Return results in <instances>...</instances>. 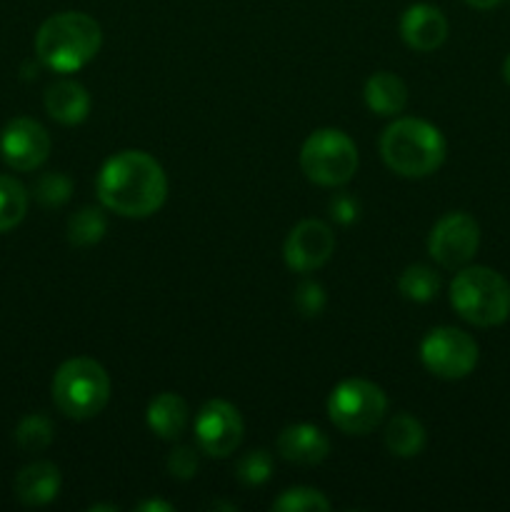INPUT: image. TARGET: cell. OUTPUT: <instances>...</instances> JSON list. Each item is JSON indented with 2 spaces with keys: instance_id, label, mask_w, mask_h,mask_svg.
Returning a JSON list of instances; mask_svg holds the SVG:
<instances>
[{
  "instance_id": "1",
  "label": "cell",
  "mask_w": 510,
  "mask_h": 512,
  "mask_svg": "<svg viewBox=\"0 0 510 512\" xmlns=\"http://www.w3.org/2000/svg\"><path fill=\"white\" fill-rule=\"evenodd\" d=\"M95 190L105 210L123 218H148L163 208L168 198V178L153 155L143 150H123L105 160Z\"/></svg>"
},
{
  "instance_id": "2",
  "label": "cell",
  "mask_w": 510,
  "mask_h": 512,
  "mask_svg": "<svg viewBox=\"0 0 510 512\" xmlns=\"http://www.w3.org/2000/svg\"><path fill=\"white\" fill-rule=\"evenodd\" d=\"M103 30L95 18L78 10L55 13L35 35V53L45 68L55 73H75L98 55Z\"/></svg>"
},
{
  "instance_id": "3",
  "label": "cell",
  "mask_w": 510,
  "mask_h": 512,
  "mask_svg": "<svg viewBox=\"0 0 510 512\" xmlns=\"http://www.w3.org/2000/svg\"><path fill=\"white\" fill-rule=\"evenodd\" d=\"M445 153L443 133L420 118H398L380 138L385 165L403 178H428L443 165Z\"/></svg>"
},
{
  "instance_id": "4",
  "label": "cell",
  "mask_w": 510,
  "mask_h": 512,
  "mask_svg": "<svg viewBox=\"0 0 510 512\" xmlns=\"http://www.w3.org/2000/svg\"><path fill=\"white\" fill-rule=\"evenodd\" d=\"M450 303L465 323L493 328L510 318V283L485 265L460 268L450 283Z\"/></svg>"
},
{
  "instance_id": "5",
  "label": "cell",
  "mask_w": 510,
  "mask_h": 512,
  "mask_svg": "<svg viewBox=\"0 0 510 512\" xmlns=\"http://www.w3.org/2000/svg\"><path fill=\"white\" fill-rule=\"evenodd\" d=\"M53 403L65 418L88 420L110 400V375L93 358H70L53 375Z\"/></svg>"
},
{
  "instance_id": "6",
  "label": "cell",
  "mask_w": 510,
  "mask_h": 512,
  "mask_svg": "<svg viewBox=\"0 0 510 512\" xmlns=\"http://www.w3.org/2000/svg\"><path fill=\"white\" fill-rule=\"evenodd\" d=\"M300 168L313 183L338 188L358 173V148L343 130L320 128L300 148Z\"/></svg>"
},
{
  "instance_id": "7",
  "label": "cell",
  "mask_w": 510,
  "mask_h": 512,
  "mask_svg": "<svg viewBox=\"0 0 510 512\" xmlns=\"http://www.w3.org/2000/svg\"><path fill=\"white\" fill-rule=\"evenodd\" d=\"M388 398L383 388L370 380L350 378L333 388L328 398V418L338 430L348 435L373 433L385 418Z\"/></svg>"
},
{
  "instance_id": "8",
  "label": "cell",
  "mask_w": 510,
  "mask_h": 512,
  "mask_svg": "<svg viewBox=\"0 0 510 512\" xmlns=\"http://www.w3.org/2000/svg\"><path fill=\"white\" fill-rule=\"evenodd\" d=\"M420 360L443 380L468 378L478 365V343L460 328H435L420 343Z\"/></svg>"
},
{
  "instance_id": "9",
  "label": "cell",
  "mask_w": 510,
  "mask_h": 512,
  "mask_svg": "<svg viewBox=\"0 0 510 512\" xmlns=\"http://www.w3.org/2000/svg\"><path fill=\"white\" fill-rule=\"evenodd\" d=\"M480 248V225L468 213H448L433 225L428 250L438 265L460 270L475 258Z\"/></svg>"
},
{
  "instance_id": "10",
  "label": "cell",
  "mask_w": 510,
  "mask_h": 512,
  "mask_svg": "<svg viewBox=\"0 0 510 512\" xmlns=\"http://www.w3.org/2000/svg\"><path fill=\"white\" fill-rule=\"evenodd\" d=\"M198 448L210 458H228L243 440V418L238 408L225 400H210L195 418Z\"/></svg>"
},
{
  "instance_id": "11",
  "label": "cell",
  "mask_w": 510,
  "mask_h": 512,
  "mask_svg": "<svg viewBox=\"0 0 510 512\" xmlns=\"http://www.w3.org/2000/svg\"><path fill=\"white\" fill-rule=\"evenodd\" d=\"M0 155L5 165L20 173L40 168L50 155V135L38 120L15 118L0 133Z\"/></svg>"
},
{
  "instance_id": "12",
  "label": "cell",
  "mask_w": 510,
  "mask_h": 512,
  "mask_svg": "<svg viewBox=\"0 0 510 512\" xmlns=\"http://www.w3.org/2000/svg\"><path fill=\"white\" fill-rule=\"evenodd\" d=\"M335 250V235L330 225L323 220H303L290 230L288 240H285V265L295 273H313V270L323 268L330 260Z\"/></svg>"
},
{
  "instance_id": "13",
  "label": "cell",
  "mask_w": 510,
  "mask_h": 512,
  "mask_svg": "<svg viewBox=\"0 0 510 512\" xmlns=\"http://www.w3.org/2000/svg\"><path fill=\"white\" fill-rule=\"evenodd\" d=\"M400 35L408 48L433 53L448 38V18L435 5L415 3L400 18Z\"/></svg>"
},
{
  "instance_id": "14",
  "label": "cell",
  "mask_w": 510,
  "mask_h": 512,
  "mask_svg": "<svg viewBox=\"0 0 510 512\" xmlns=\"http://www.w3.org/2000/svg\"><path fill=\"white\" fill-rule=\"evenodd\" d=\"M278 455L288 463L298 465H318L328 458L330 440L320 428L310 423H295L288 425L283 433L278 435Z\"/></svg>"
},
{
  "instance_id": "15",
  "label": "cell",
  "mask_w": 510,
  "mask_h": 512,
  "mask_svg": "<svg viewBox=\"0 0 510 512\" xmlns=\"http://www.w3.org/2000/svg\"><path fill=\"white\" fill-rule=\"evenodd\" d=\"M60 470L48 460L25 465L15 478V498L28 508H40L58 498L60 493Z\"/></svg>"
},
{
  "instance_id": "16",
  "label": "cell",
  "mask_w": 510,
  "mask_h": 512,
  "mask_svg": "<svg viewBox=\"0 0 510 512\" xmlns=\"http://www.w3.org/2000/svg\"><path fill=\"white\" fill-rule=\"evenodd\" d=\"M45 110L53 120L63 125H78L90 113V95L75 80H58L45 90Z\"/></svg>"
},
{
  "instance_id": "17",
  "label": "cell",
  "mask_w": 510,
  "mask_h": 512,
  "mask_svg": "<svg viewBox=\"0 0 510 512\" xmlns=\"http://www.w3.org/2000/svg\"><path fill=\"white\" fill-rule=\"evenodd\" d=\"M188 418V405L175 393L155 395L148 405V413H145L148 428L163 440H178L188 428Z\"/></svg>"
},
{
  "instance_id": "18",
  "label": "cell",
  "mask_w": 510,
  "mask_h": 512,
  "mask_svg": "<svg viewBox=\"0 0 510 512\" xmlns=\"http://www.w3.org/2000/svg\"><path fill=\"white\" fill-rule=\"evenodd\" d=\"M363 95L365 105L375 115H383V118L403 113L405 105H408V88H405V83L398 75L388 73V70H380V73L370 75Z\"/></svg>"
},
{
  "instance_id": "19",
  "label": "cell",
  "mask_w": 510,
  "mask_h": 512,
  "mask_svg": "<svg viewBox=\"0 0 510 512\" xmlns=\"http://www.w3.org/2000/svg\"><path fill=\"white\" fill-rule=\"evenodd\" d=\"M385 448L395 458H415L425 448V428L418 418L408 413L395 415L385 428Z\"/></svg>"
},
{
  "instance_id": "20",
  "label": "cell",
  "mask_w": 510,
  "mask_h": 512,
  "mask_svg": "<svg viewBox=\"0 0 510 512\" xmlns=\"http://www.w3.org/2000/svg\"><path fill=\"white\" fill-rule=\"evenodd\" d=\"M398 290L403 298L413 303H430L440 293V278L428 265H408L398 280Z\"/></svg>"
},
{
  "instance_id": "21",
  "label": "cell",
  "mask_w": 510,
  "mask_h": 512,
  "mask_svg": "<svg viewBox=\"0 0 510 512\" xmlns=\"http://www.w3.org/2000/svg\"><path fill=\"white\" fill-rule=\"evenodd\" d=\"M28 213V193L10 175H0V233L18 228Z\"/></svg>"
},
{
  "instance_id": "22",
  "label": "cell",
  "mask_w": 510,
  "mask_h": 512,
  "mask_svg": "<svg viewBox=\"0 0 510 512\" xmlns=\"http://www.w3.org/2000/svg\"><path fill=\"white\" fill-rule=\"evenodd\" d=\"M105 230H108V220L100 210L83 208L68 220V240L75 248H88L103 240Z\"/></svg>"
},
{
  "instance_id": "23",
  "label": "cell",
  "mask_w": 510,
  "mask_h": 512,
  "mask_svg": "<svg viewBox=\"0 0 510 512\" xmlns=\"http://www.w3.org/2000/svg\"><path fill=\"white\" fill-rule=\"evenodd\" d=\"M53 433V423L45 415L33 413L20 420V425L15 428V443L23 453H40L53 443Z\"/></svg>"
},
{
  "instance_id": "24",
  "label": "cell",
  "mask_w": 510,
  "mask_h": 512,
  "mask_svg": "<svg viewBox=\"0 0 510 512\" xmlns=\"http://www.w3.org/2000/svg\"><path fill=\"white\" fill-rule=\"evenodd\" d=\"M273 510L278 512H328L330 500L315 488H290L273 500Z\"/></svg>"
},
{
  "instance_id": "25",
  "label": "cell",
  "mask_w": 510,
  "mask_h": 512,
  "mask_svg": "<svg viewBox=\"0 0 510 512\" xmlns=\"http://www.w3.org/2000/svg\"><path fill=\"white\" fill-rule=\"evenodd\" d=\"M270 473H273V458H270L268 450H250L235 465V478L248 488L268 483Z\"/></svg>"
},
{
  "instance_id": "26",
  "label": "cell",
  "mask_w": 510,
  "mask_h": 512,
  "mask_svg": "<svg viewBox=\"0 0 510 512\" xmlns=\"http://www.w3.org/2000/svg\"><path fill=\"white\" fill-rule=\"evenodd\" d=\"M35 198L45 208H58L70 198V180L63 173H48L35 183Z\"/></svg>"
},
{
  "instance_id": "27",
  "label": "cell",
  "mask_w": 510,
  "mask_h": 512,
  "mask_svg": "<svg viewBox=\"0 0 510 512\" xmlns=\"http://www.w3.org/2000/svg\"><path fill=\"white\" fill-rule=\"evenodd\" d=\"M293 303H295V310H298L303 318H318V315L325 310L328 298H325L323 285L315 283V280H305V283H300L298 290H295Z\"/></svg>"
},
{
  "instance_id": "28",
  "label": "cell",
  "mask_w": 510,
  "mask_h": 512,
  "mask_svg": "<svg viewBox=\"0 0 510 512\" xmlns=\"http://www.w3.org/2000/svg\"><path fill=\"white\" fill-rule=\"evenodd\" d=\"M200 468L198 453L188 445H180L168 455V473L178 480H190Z\"/></svg>"
},
{
  "instance_id": "29",
  "label": "cell",
  "mask_w": 510,
  "mask_h": 512,
  "mask_svg": "<svg viewBox=\"0 0 510 512\" xmlns=\"http://www.w3.org/2000/svg\"><path fill=\"white\" fill-rule=\"evenodd\" d=\"M330 210H333V218L345 225L358 220V203H355L353 198H348V195H338V198L330 203Z\"/></svg>"
},
{
  "instance_id": "30",
  "label": "cell",
  "mask_w": 510,
  "mask_h": 512,
  "mask_svg": "<svg viewBox=\"0 0 510 512\" xmlns=\"http://www.w3.org/2000/svg\"><path fill=\"white\" fill-rule=\"evenodd\" d=\"M135 510H140V512H170L173 510V505H168V503H160V500H148V503H140V505H135Z\"/></svg>"
},
{
  "instance_id": "31",
  "label": "cell",
  "mask_w": 510,
  "mask_h": 512,
  "mask_svg": "<svg viewBox=\"0 0 510 512\" xmlns=\"http://www.w3.org/2000/svg\"><path fill=\"white\" fill-rule=\"evenodd\" d=\"M465 3L473 5V8H478V10H490V8H495V5L503 3V0H465Z\"/></svg>"
},
{
  "instance_id": "32",
  "label": "cell",
  "mask_w": 510,
  "mask_h": 512,
  "mask_svg": "<svg viewBox=\"0 0 510 512\" xmlns=\"http://www.w3.org/2000/svg\"><path fill=\"white\" fill-rule=\"evenodd\" d=\"M503 80L510 85V55L505 58V63H503Z\"/></svg>"
}]
</instances>
